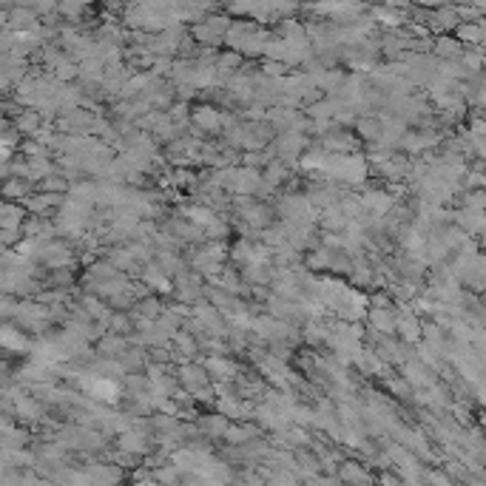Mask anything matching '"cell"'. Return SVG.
I'll return each mask as SVG.
<instances>
[{
    "label": "cell",
    "instance_id": "cell-1",
    "mask_svg": "<svg viewBox=\"0 0 486 486\" xmlns=\"http://www.w3.org/2000/svg\"><path fill=\"white\" fill-rule=\"evenodd\" d=\"M196 122H199L202 128H207V131H216L219 128V114L216 111H196Z\"/></svg>",
    "mask_w": 486,
    "mask_h": 486
},
{
    "label": "cell",
    "instance_id": "cell-2",
    "mask_svg": "<svg viewBox=\"0 0 486 486\" xmlns=\"http://www.w3.org/2000/svg\"><path fill=\"white\" fill-rule=\"evenodd\" d=\"M401 333H404L409 341H415V338L421 336V327H418V322H415L412 316H404V319H401Z\"/></svg>",
    "mask_w": 486,
    "mask_h": 486
},
{
    "label": "cell",
    "instance_id": "cell-3",
    "mask_svg": "<svg viewBox=\"0 0 486 486\" xmlns=\"http://www.w3.org/2000/svg\"><path fill=\"white\" fill-rule=\"evenodd\" d=\"M122 449H128V452H143L145 449V443H143V438L140 435H122Z\"/></svg>",
    "mask_w": 486,
    "mask_h": 486
},
{
    "label": "cell",
    "instance_id": "cell-4",
    "mask_svg": "<svg viewBox=\"0 0 486 486\" xmlns=\"http://www.w3.org/2000/svg\"><path fill=\"white\" fill-rule=\"evenodd\" d=\"M207 367H211V370H216V375H222V378H230V375H233V367L225 364V361H219V358H211V361H207Z\"/></svg>",
    "mask_w": 486,
    "mask_h": 486
},
{
    "label": "cell",
    "instance_id": "cell-5",
    "mask_svg": "<svg viewBox=\"0 0 486 486\" xmlns=\"http://www.w3.org/2000/svg\"><path fill=\"white\" fill-rule=\"evenodd\" d=\"M207 432H225V421H205Z\"/></svg>",
    "mask_w": 486,
    "mask_h": 486
},
{
    "label": "cell",
    "instance_id": "cell-6",
    "mask_svg": "<svg viewBox=\"0 0 486 486\" xmlns=\"http://www.w3.org/2000/svg\"><path fill=\"white\" fill-rule=\"evenodd\" d=\"M461 37H466V40H478V29L475 26H466V29H461Z\"/></svg>",
    "mask_w": 486,
    "mask_h": 486
},
{
    "label": "cell",
    "instance_id": "cell-7",
    "mask_svg": "<svg viewBox=\"0 0 486 486\" xmlns=\"http://www.w3.org/2000/svg\"><path fill=\"white\" fill-rule=\"evenodd\" d=\"M228 435H230V438H239V441H242V438H251V429H230Z\"/></svg>",
    "mask_w": 486,
    "mask_h": 486
}]
</instances>
